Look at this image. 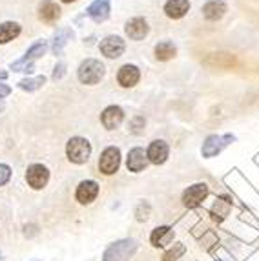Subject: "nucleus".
Here are the masks:
<instances>
[{"instance_id":"f257e3e1","label":"nucleus","mask_w":259,"mask_h":261,"mask_svg":"<svg viewBox=\"0 0 259 261\" xmlns=\"http://www.w3.org/2000/svg\"><path fill=\"white\" fill-rule=\"evenodd\" d=\"M137 252V241L135 240H119L110 245L102 254V261H128Z\"/></svg>"},{"instance_id":"f03ea898","label":"nucleus","mask_w":259,"mask_h":261,"mask_svg":"<svg viewBox=\"0 0 259 261\" xmlns=\"http://www.w3.org/2000/svg\"><path fill=\"white\" fill-rule=\"evenodd\" d=\"M66 155L75 165L86 163L91 155V144L84 137H71L66 144Z\"/></svg>"},{"instance_id":"7ed1b4c3","label":"nucleus","mask_w":259,"mask_h":261,"mask_svg":"<svg viewBox=\"0 0 259 261\" xmlns=\"http://www.w3.org/2000/svg\"><path fill=\"white\" fill-rule=\"evenodd\" d=\"M104 73H106L104 64L100 61H95V59H88V61H84L81 66H79V71H77L79 81H81L82 84H90V86L99 83L100 79L104 77Z\"/></svg>"},{"instance_id":"20e7f679","label":"nucleus","mask_w":259,"mask_h":261,"mask_svg":"<svg viewBox=\"0 0 259 261\" xmlns=\"http://www.w3.org/2000/svg\"><path fill=\"white\" fill-rule=\"evenodd\" d=\"M236 137L232 134L226 135H208L206 141L203 143V155L204 157H216L217 153L223 152L230 143H234Z\"/></svg>"},{"instance_id":"39448f33","label":"nucleus","mask_w":259,"mask_h":261,"mask_svg":"<svg viewBox=\"0 0 259 261\" xmlns=\"http://www.w3.org/2000/svg\"><path fill=\"white\" fill-rule=\"evenodd\" d=\"M119 166H121V150L115 148V146H108L100 153L99 170L104 175H112L119 170Z\"/></svg>"},{"instance_id":"423d86ee","label":"nucleus","mask_w":259,"mask_h":261,"mask_svg":"<svg viewBox=\"0 0 259 261\" xmlns=\"http://www.w3.org/2000/svg\"><path fill=\"white\" fill-rule=\"evenodd\" d=\"M26 181L33 190H40L48 185L49 181V170L44 165H31L26 172Z\"/></svg>"},{"instance_id":"0eeeda50","label":"nucleus","mask_w":259,"mask_h":261,"mask_svg":"<svg viewBox=\"0 0 259 261\" xmlns=\"http://www.w3.org/2000/svg\"><path fill=\"white\" fill-rule=\"evenodd\" d=\"M99 48H100V53H102L104 57H108V59H117V57H121L122 53H124L126 44L121 37L108 35L100 40Z\"/></svg>"},{"instance_id":"6e6552de","label":"nucleus","mask_w":259,"mask_h":261,"mask_svg":"<svg viewBox=\"0 0 259 261\" xmlns=\"http://www.w3.org/2000/svg\"><path fill=\"white\" fill-rule=\"evenodd\" d=\"M206 196H208L206 185L204 183L192 185V187L186 188L185 194H183V203H185V206H188V208H195V206H199L203 203V199Z\"/></svg>"},{"instance_id":"1a4fd4ad","label":"nucleus","mask_w":259,"mask_h":261,"mask_svg":"<svg viewBox=\"0 0 259 261\" xmlns=\"http://www.w3.org/2000/svg\"><path fill=\"white\" fill-rule=\"evenodd\" d=\"M124 31L132 40H143L148 35L150 28H148V22L143 17H134L126 22Z\"/></svg>"},{"instance_id":"9d476101","label":"nucleus","mask_w":259,"mask_h":261,"mask_svg":"<svg viewBox=\"0 0 259 261\" xmlns=\"http://www.w3.org/2000/svg\"><path fill=\"white\" fill-rule=\"evenodd\" d=\"M97 196H99V185H97V181H91V179L82 181L77 187V192H75V197H77V201L81 205H88Z\"/></svg>"},{"instance_id":"9b49d317","label":"nucleus","mask_w":259,"mask_h":261,"mask_svg":"<svg viewBox=\"0 0 259 261\" xmlns=\"http://www.w3.org/2000/svg\"><path fill=\"white\" fill-rule=\"evenodd\" d=\"M168 153H170L168 144L164 143V141L157 139L148 146L146 155H148V161L153 163V165H163L168 159Z\"/></svg>"},{"instance_id":"f8f14e48","label":"nucleus","mask_w":259,"mask_h":261,"mask_svg":"<svg viewBox=\"0 0 259 261\" xmlns=\"http://www.w3.org/2000/svg\"><path fill=\"white\" fill-rule=\"evenodd\" d=\"M122 119H124V112H122L121 106H108V108L102 112V115H100V121H102L106 130H115V128H119Z\"/></svg>"},{"instance_id":"ddd939ff","label":"nucleus","mask_w":259,"mask_h":261,"mask_svg":"<svg viewBox=\"0 0 259 261\" xmlns=\"http://www.w3.org/2000/svg\"><path fill=\"white\" fill-rule=\"evenodd\" d=\"M139 79H141V71H139V68L134 64H124L121 70H119V73H117V81H119V84H121L122 88L135 86V84L139 83Z\"/></svg>"},{"instance_id":"4468645a","label":"nucleus","mask_w":259,"mask_h":261,"mask_svg":"<svg viewBox=\"0 0 259 261\" xmlns=\"http://www.w3.org/2000/svg\"><path fill=\"white\" fill-rule=\"evenodd\" d=\"M61 17V8L51 0H42L39 6V18L44 24H55Z\"/></svg>"},{"instance_id":"2eb2a0df","label":"nucleus","mask_w":259,"mask_h":261,"mask_svg":"<svg viewBox=\"0 0 259 261\" xmlns=\"http://www.w3.org/2000/svg\"><path fill=\"white\" fill-rule=\"evenodd\" d=\"M110 11H112L110 0H93L88 8V17L95 22H104L110 17Z\"/></svg>"},{"instance_id":"dca6fc26","label":"nucleus","mask_w":259,"mask_h":261,"mask_svg":"<svg viewBox=\"0 0 259 261\" xmlns=\"http://www.w3.org/2000/svg\"><path fill=\"white\" fill-rule=\"evenodd\" d=\"M148 165V155L144 153L143 148H134L130 150L128 153V161H126V166H128L130 172H134V174H139V172H143Z\"/></svg>"},{"instance_id":"f3484780","label":"nucleus","mask_w":259,"mask_h":261,"mask_svg":"<svg viewBox=\"0 0 259 261\" xmlns=\"http://www.w3.org/2000/svg\"><path fill=\"white\" fill-rule=\"evenodd\" d=\"M190 9V2L188 0H166L164 4V13L166 17L177 20V18H183Z\"/></svg>"},{"instance_id":"a211bd4d","label":"nucleus","mask_w":259,"mask_h":261,"mask_svg":"<svg viewBox=\"0 0 259 261\" xmlns=\"http://www.w3.org/2000/svg\"><path fill=\"white\" fill-rule=\"evenodd\" d=\"M173 240V228L172 226H157L156 230L151 232L150 241L156 248H163L170 245Z\"/></svg>"},{"instance_id":"6ab92c4d","label":"nucleus","mask_w":259,"mask_h":261,"mask_svg":"<svg viewBox=\"0 0 259 261\" xmlns=\"http://www.w3.org/2000/svg\"><path fill=\"white\" fill-rule=\"evenodd\" d=\"M226 13V4L223 0H208L203 6V15L206 20H219Z\"/></svg>"},{"instance_id":"aec40b11","label":"nucleus","mask_w":259,"mask_h":261,"mask_svg":"<svg viewBox=\"0 0 259 261\" xmlns=\"http://www.w3.org/2000/svg\"><path fill=\"white\" fill-rule=\"evenodd\" d=\"M20 35V24L18 22H2L0 24V44H8Z\"/></svg>"},{"instance_id":"412c9836","label":"nucleus","mask_w":259,"mask_h":261,"mask_svg":"<svg viewBox=\"0 0 259 261\" xmlns=\"http://www.w3.org/2000/svg\"><path fill=\"white\" fill-rule=\"evenodd\" d=\"M175 55H177V48L170 40H163V42H159L156 46V57L159 61H170Z\"/></svg>"},{"instance_id":"4be33fe9","label":"nucleus","mask_w":259,"mask_h":261,"mask_svg":"<svg viewBox=\"0 0 259 261\" xmlns=\"http://www.w3.org/2000/svg\"><path fill=\"white\" fill-rule=\"evenodd\" d=\"M230 206H232V201H228L226 197L217 199L216 203H214V206H212V218L216 219V221H223V219L228 216Z\"/></svg>"},{"instance_id":"5701e85b","label":"nucleus","mask_w":259,"mask_h":261,"mask_svg":"<svg viewBox=\"0 0 259 261\" xmlns=\"http://www.w3.org/2000/svg\"><path fill=\"white\" fill-rule=\"evenodd\" d=\"M71 37H73V31L71 30H61L59 33L55 35V40H53V53L55 55H61L62 49H64V46L68 44V40H71Z\"/></svg>"},{"instance_id":"b1692460","label":"nucleus","mask_w":259,"mask_h":261,"mask_svg":"<svg viewBox=\"0 0 259 261\" xmlns=\"http://www.w3.org/2000/svg\"><path fill=\"white\" fill-rule=\"evenodd\" d=\"M46 83V77L44 75H39V77H31V79H22L20 83H18V88L22 90H26V92H35V90H39V88L44 86Z\"/></svg>"},{"instance_id":"393cba45","label":"nucleus","mask_w":259,"mask_h":261,"mask_svg":"<svg viewBox=\"0 0 259 261\" xmlns=\"http://www.w3.org/2000/svg\"><path fill=\"white\" fill-rule=\"evenodd\" d=\"M46 51H48V42L46 40H39V42H35L26 51V59L33 61V59H39V57L46 55Z\"/></svg>"},{"instance_id":"a878e982","label":"nucleus","mask_w":259,"mask_h":261,"mask_svg":"<svg viewBox=\"0 0 259 261\" xmlns=\"http://www.w3.org/2000/svg\"><path fill=\"white\" fill-rule=\"evenodd\" d=\"M185 250H186L185 245H183V243H175L172 248H170V250H166V252H164L163 261H177L179 257L185 254Z\"/></svg>"},{"instance_id":"bb28decb","label":"nucleus","mask_w":259,"mask_h":261,"mask_svg":"<svg viewBox=\"0 0 259 261\" xmlns=\"http://www.w3.org/2000/svg\"><path fill=\"white\" fill-rule=\"evenodd\" d=\"M11 70L13 71H22V73H31V71L35 70V64L33 61H30V59H20V61H15L13 64H11Z\"/></svg>"},{"instance_id":"cd10ccee","label":"nucleus","mask_w":259,"mask_h":261,"mask_svg":"<svg viewBox=\"0 0 259 261\" xmlns=\"http://www.w3.org/2000/svg\"><path fill=\"white\" fill-rule=\"evenodd\" d=\"M135 216H137V221H146L150 218V205L148 203H141L135 210Z\"/></svg>"},{"instance_id":"c85d7f7f","label":"nucleus","mask_w":259,"mask_h":261,"mask_svg":"<svg viewBox=\"0 0 259 261\" xmlns=\"http://www.w3.org/2000/svg\"><path fill=\"white\" fill-rule=\"evenodd\" d=\"M144 119L143 117H135L134 121L130 122V132L132 134H143V128H144Z\"/></svg>"},{"instance_id":"c756f323","label":"nucleus","mask_w":259,"mask_h":261,"mask_svg":"<svg viewBox=\"0 0 259 261\" xmlns=\"http://www.w3.org/2000/svg\"><path fill=\"white\" fill-rule=\"evenodd\" d=\"M9 179H11V168L8 165L0 163V187H4L6 183H9Z\"/></svg>"},{"instance_id":"7c9ffc66","label":"nucleus","mask_w":259,"mask_h":261,"mask_svg":"<svg viewBox=\"0 0 259 261\" xmlns=\"http://www.w3.org/2000/svg\"><path fill=\"white\" fill-rule=\"evenodd\" d=\"M64 73H66V64L64 62H59V64L55 66V71H53V79L57 81V79H61Z\"/></svg>"},{"instance_id":"2f4dec72","label":"nucleus","mask_w":259,"mask_h":261,"mask_svg":"<svg viewBox=\"0 0 259 261\" xmlns=\"http://www.w3.org/2000/svg\"><path fill=\"white\" fill-rule=\"evenodd\" d=\"M9 93H11V88H9L8 84H2V83H0V99L8 97Z\"/></svg>"},{"instance_id":"473e14b6","label":"nucleus","mask_w":259,"mask_h":261,"mask_svg":"<svg viewBox=\"0 0 259 261\" xmlns=\"http://www.w3.org/2000/svg\"><path fill=\"white\" fill-rule=\"evenodd\" d=\"M8 77V73H6V71H0V79H6Z\"/></svg>"},{"instance_id":"72a5a7b5","label":"nucleus","mask_w":259,"mask_h":261,"mask_svg":"<svg viewBox=\"0 0 259 261\" xmlns=\"http://www.w3.org/2000/svg\"><path fill=\"white\" fill-rule=\"evenodd\" d=\"M62 2H66V4H71V2H75V0H62Z\"/></svg>"}]
</instances>
